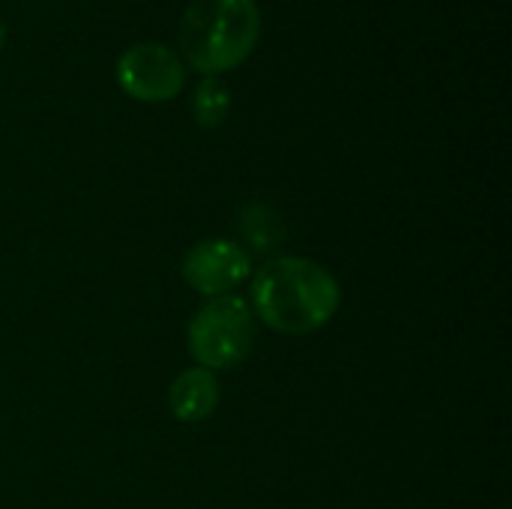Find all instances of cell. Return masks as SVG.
Instances as JSON below:
<instances>
[{
    "label": "cell",
    "instance_id": "obj_1",
    "mask_svg": "<svg viewBox=\"0 0 512 509\" xmlns=\"http://www.w3.org/2000/svg\"><path fill=\"white\" fill-rule=\"evenodd\" d=\"M249 306L282 336H309L327 327L342 306L339 279L303 255H276L252 273Z\"/></svg>",
    "mask_w": 512,
    "mask_h": 509
},
{
    "label": "cell",
    "instance_id": "obj_2",
    "mask_svg": "<svg viewBox=\"0 0 512 509\" xmlns=\"http://www.w3.org/2000/svg\"><path fill=\"white\" fill-rule=\"evenodd\" d=\"M261 9L255 0H189L180 18V51L204 75L240 66L258 45Z\"/></svg>",
    "mask_w": 512,
    "mask_h": 509
},
{
    "label": "cell",
    "instance_id": "obj_3",
    "mask_svg": "<svg viewBox=\"0 0 512 509\" xmlns=\"http://www.w3.org/2000/svg\"><path fill=\"white\" fill-rule=\"evenodd\" d=\"M258 318L246 297L222 294L210 297L189 321L186 342L195 366L222 372L237 369L255 348Z\"/></svg>",
    "mask_w": 512,
    "mask_h": 509
},
{
    "label": "cell",
    "instance_id": "obj_4",
    "mask_svg": "<svg viewBox=\"0 0 512 509\" xmlns=\"http://www.w3.org/2000/svg\"><path fill=\"white\" fill-rule=\"evenodd\" d=\"M117 81L141 102H168L186 84V63L162 42H135L117 57Z\"/></svg>",
    "mask_w": 512,
    "mask_h": 509
},
{
    "label": "cell",
    "instance_id": "obj_5",
    "mask_svg": "<svg viewBox=\"0 0 512 509\" xmlns=\"http://www.w3.org/2000/svg\"><path fill=\"white\" fill-rule=\"evenodd\" d=\"M183 282L201 294V297H222L234 294L243 282L252 276V255L237 243L225 237H210L195 243L183 264H180Z\"/></svg>",
    "mask_w": 512,
    "mask_h": 509
},
{
    "label": "cell",
    "instance_id": "obj_6",
    "mask_svg": "<svg viewBox=\"0 0 512 509\" xmlns=\"http://www.w3.org/2000/svg\"><path fill=\"white\" fill-rule=\"evenodd\" d=\"M222 390L216 372L189 366L168 387V411L180 423H204L219 411Z\"/></svg>",
    "mask_w": 512,
    "mask_h": 509
},
{
    "label": "cell",
    "instance_id": "obj_7",
    "mask_svg": "<svg viewBox=\"0 0 512 509\" xmlns=\"http://www.w3.org/2000/svg\"><path fill=\"white\" fill-rule=\"evenodd\" d=\"M237 231H240V246L249 255L252 252H273L285 240V222H282V216L270 204H264V201H252V204H246L240 210Z\"/></svg>",
    "mask_w": 512,
    "mask_h": 509
},
{
    "label": "cell",
    "instance_id": "obj_8",
    "mask_svg": "<svg viewBox=\"0 0 512 509\" xmlns=\"http://www.w3.org/2000/svg\"><path fill=\"white\" fill-rule=\"evenodd\" d=\"M228 111H231V90L219 78L207 75L192 93V117H195V123L204 126V129H216V126L225 123Z\"/></svg>",
    "mask_w": 512,
    "mask_h": 509
},
{
    "label": "cell",
    "instance_id": "obj_9",
    "mask_svg": "<svg viewBox=\"0 0 512 509\" xmlns=\"http://www.w3.org/2000/svg\"><path fill=\"white\" fill-rule=\"evenodd\" d=\"M3 39H6V24L0 21V48H3Z\"/></svg>",
    "mask_w": 512,
    "mask_h": 509
}]
</instances>
